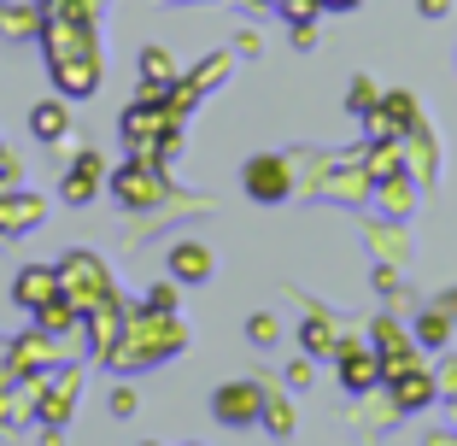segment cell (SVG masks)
<instances>
[{
	"label": "cell",
	"mask_w": 457,
	"mask_h": 446,
	"mask_svg": "<svg viewBox=\"0 0 457 446\" xmlns=\"http://www.w3.org/2000/svg\"><path fill=\"white\" fill-rule=\"evenodd\" d=\"M29 130H36L41 141H59V136H65V112H59V106H36V112H29Z\"/></svg>",
	"instance_id": "6da1fadb"
},
{
	"label": "cell",
	"mask_w": 457,
	"mask_h": 446,
	"mask_svg": "<svg viewBox=\"0 0 457 446\" xmlns=\"http://www.w3.org/2000/svg\"><path fill=\"white\" fill-rule=\"evenodd\" d=\"M253 194H258V200H270V194H282V164L253 159Z\"/></svg>",
	"instance_id": "7a4b0ae2"
},
{
	"label": "cell",
	"mask_w": 457,
	"mask_h": 446,
	"mask_svg": "<svg viewBox=\"0 0 457 446\" xmlns=\"http://www.w3.org/2000/svg\"><path fill=\"white\" fill-rule=\"evenodd\" d=\"M217 417H235V423H241V417H253V388H235V393H217Z\"/></svg>",
	"instance_id": "3957f363"
},
{
	"label": "cell",
	"mask_w": 457,
	"mask_h": 446,
	"mask_svg": "<svg viewBox=\"0 0 457 446\" xmlns=\"http://www.w3.org/2000/svg\"><path fill=\"white\" fill-rule=\"evenodd\" d=\"M176 271H182V276H194V282H200V276L212 271V258H205V247H176Z\"/></svg>",
	"instance_id": "277c9868"
},
{
	"label": "cell",
	"mask_w": 457,
	"mask_h": 446,
	"mask_svg": "<svg viewBox=\"0 0 457 446\" xmlns=\"http://www.w3.org/2000/svg\"><path fill=\"white\" fill-rule=\"evenodd\" d=\"M41 294H54V276H36V271H29L24 282H18V299H29V306H41Z\"/></svg>",
	"instance_id": "5b68a950"
}]
</instances>
